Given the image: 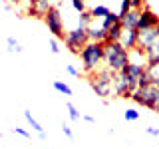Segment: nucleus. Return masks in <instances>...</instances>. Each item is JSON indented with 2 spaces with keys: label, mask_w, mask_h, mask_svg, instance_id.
<instances>
[{
  "label": "nucleus",
  "mask_w": 159,
  "mask_h": 149,
  "mask_svg": "<svg viewBox=\"0 0 159 149\" xmlns=\"http://www.w3.org/2000/svg\"><path fill=\"white\" fill-rule=\"evenodd\" d=\"M103 64L111 72H121L129 64V50L119 42H103Z\"/></svg>",
  "instance_id": "1"
},
{
  "label": "nucleus",
  "mask_w": 159,
  "mask_h": 149,
  "mask_svg": "<svg viewBox=\"0 0 159 149\" xmlns=\"http://www.w3.org/2000/svg\"><path fill=\"white\" fill-rule=\"evenodd\" d=\"M113 76H116V72H111L107 68H98L96 72L88 74L89 86L96 92V96L103 97V99H107L111 96L113 93Z\"/></svg>",
  "instance_id": "2"
},
{
  "label": "nucleus",
  "mask_w": 159,
  "mask_h": 149,
  "mask_svg": "<svg viewBox=\"0 0 159 149\" xmlns=\"http://www.w3.org/2000/svg\"><path fill=\"white\" fill-rule=\"evenodd\" d=\"M80 58H82L84 64V72L92 74L103 64V44L102 42H88L86 46L80 52Z\"/></svg>",
  "instance_id": "3"
},
{
  "label": "nucleus",
  "mask_w": 159,
  "mask_h": 149,
  "mask_svg": "<svg viewBox=\"0 0 159 149\" xmlns=\"http://www.w3.org/2000/svg\"><path fill=\"white\" fill-rule=\"evenodd\" d=\"M131 99L135 103H139V106L149 107V109L155 111V106L159 102V86L149 82V84H145V86H141V88H135L133 93H131Z\"/></svg>",
  "instance_id": "4"
},
{
  "label": "nucleus",
  "mask_w": 159,
  "mask_h": 149,
  "mask_svg": "<svg viewBox=\"0 0 159 149\" xmlns=\"http://www.w3.org/2000/svg\"><path fill=\"white\" fill-rule=\"evenodd\" d=\"M64 42H66V48L70 50V52L76 54V56H80L82 48L89 42L88 30L82 28V26H78V28H74V30H68L66 36H64Z\"/></svg>",
  "instance_id": "5"
},
{
  "label": "nucleus",
  "mask_w": 159,
  "mask_h": 149,
  "mask_svg": "<svg viewBox=\"0 0 159 149\" xmlns=\"http://www.w3.org/2000/svg\"><path fill=\"white\" fill-rule=\"evenodd\" d=\"M44 22L48 26V32H52L56 38L64 40V36H66V32H64V18H62V14H60V10L56 6L48 10V14L44 16Z\"/></svg>",
  "instance_id": "6"
},
{
  "label": "nucleus",
  "mask_w": 159,
  "mask_h": 149,
  "mask_svg": "<svg viewBox=\"0 0 159 149\" xmlns=\"http://www.w3.org/2000/svg\"><path fill=\"white\" fill-rule=\"evenodd\" d=\"M50 8H54L52 0H28V14L30 16L44 18Z\"/></svg>",
  "instance_id": "7"
},
{
  "label": "nucleus",
  "mask_w": 159,
  "mask_h": 149,
  "mask_svg": "<svg viewBox=\"0 0 159 149\" xmlns=\"http://www.w3.org/2000/svg\"><path fill=\"white\" fill-rule=\"evenodd\" d=\"M155 40H159V30H157V26L145 28V30H137V46L135 48L145 50L149 44H153Z\"/></svg>",
  "instance_id": "8"
},
{
  "label": "nucleus",
  "mask_w": 159,
  "mask_h": 149,
  "mask_svg": "<svg viewBox=\"0 0 159 149\" xmlns=\"http://www.w3.org/2000/svg\"><path fill=\"white\" fill-rule=\"evenodd\" d=\"M159 26V16L153 10H149L147 6L141 8V14H139V22H137V30H145V28H153Z\"/></svg>",
  "instance_id": "9"
},
{
  "label": "nucleus",
  "mask_w": 159,
  "mask_h": 149,
  "mask_svg": "<svg viewBox=\"0 0 159 149\" xmlns=\"http://www.w3.org/2000/svg\"><path fill=\"white\" fill-rule=\"evenodd\" d=\"M113 93L119 97H131V88L121 72H116V76H113Z\"/></svg>",
  "instance_id": "10"
},
{
  "label": "nucleus",
  "mask_w": 159,
  "mask_h": 149,
  "mask_svg": "<svg viewBox=\"0 0 159 149\" xmlns=\"http://www.w3.org/2000/svg\"><path fill=\"white\" fill-rule=\"evenodd\" d=\"M119 44H121L125 50H133L137 46V30L135 28H123L121 38H119Z\"/></svg>",
  "instance_id": "11"
},
{
  "label": "nucleus",
  "mask_w": 159,
  "mask_h": 149,
  "mask_svg": "<svg viewBox=\"0 0 159 149\" xmlns=\"http://www.w3.org/2000/svg\"><path fill=\"white\" fill-rule=\"evenodd\" d=\"M139 14H141V10H135V8H131L127 14L119 16V22H121V26H123V28H135V30H137Z\"/></svg>",
  "instance_id": "12"
},
{
  "label": "nucleus",
  "mask_w": 159,
  "mask_h": 149,
  "mask_svg": "<svg viewBox=\"0 0 159 149\" xmlns=\"http://www.w3.org/2000/svg\"><path fill=\"white\" fill-rule=\"evenodd\" d=\"M93 22H96V20H93ZM89 24V26L86 28L88 30V38H89V42H106V30L102 28V24H99V26H96V24Z\"/></svg>",
  "instance_id": "13"
},
{
  "label": "nucleus",
  "mask_w": 159,
  "mask_h": 149,
  "mask_svg": "<svg viewBox=\"0 0 159 149\" xmlns=\"http://www.w3.org/2000/svg\"><path fill=\"white\" fill-rule=\"evenodd\" d=\"M143 52H145L147 64H159V40H155L153 44H149Z\"/></svg>",
  "instance_id": "14"
},
{
  "label": "nucleus",
  "mask_w": 159,
  "mask_h": 149,
  "mask_svg": "<svg viewBox=\"0 0 159 149\" xmlns=\"http://www.w3.org/2000/svg\"><path fill=\"white\" fill-rule=\"evenodd\" d=\"M121 32H123L121 22L113 24V26L107 28V32H106V42H119V38H121Z\"/></svg>",
  "instance_id": "15"
},
{
  "label": "nucleus",
  "mask_w": 159,
  "mask_h": 149,
  "mask_svg": "<svg viewBox=\"0 0 159 149\" xmlns=\"http://www.w3.org/2000/svg\"><path fill=\"white\" fill-rule=\"evenodd\" d=\"M145 76H147V82L159 86V64H147L145 66Z\"/></svg>",
  "instance_id": "16"
},
{
  "label": "nucleus",
  "mask_w": 159,
  "mask_h": 149,
  "mask_svg": "<svg viewBox=\"0 0 159 149\" xmlns=\"http://www.w3.org/2000/svg\"><path fill=\"white\" fill-rule=\"evenodd\" d=\"M129 62H133V64H141V66H147L145 52H143L141 48H133V50H129Z\"/></svg>",
  "instance_id": "17"
},
{
  "label": "nucleus",
  "mask_w": 159,
  "mask_h": 149,
  "mask_svg": "<svg viewBox=\"0 0 159 149\" xmlns=\"http://www.w3.org/2000/svg\"><path fill=\"white\" fill-rule=\"evenodd\" d=\"M119 22V14H113V12H109L107 16H103L102 18V28L107 32V28H111L113 24H117Z\"/></svg>",
  "instance_id": "18"
},
{
  "label": "nucleus",
  "mask_w": 159,
  "mask_h": 149,
  "mask_svg": "<svg viewBox=\"0 0 159 149\" xmlns=\"http://www.w3.org/2000/svg\"><path fill=\"white\" fill-rule=\"evenodd\" d=\"M24 117H26V121L30 123V127H32L36 133H42V131H44V127H42V125H40V123L36 121V119L32 117V111H28V109H26V111H24Z\"/></svg>",
  "instance_id": "19"
},
{
  "label": "nucleus",
  "mask_w": 159,
  "mask_h": 149,
  "mask_svg": "<svg viewBox=\"0 0 159 149\" xmlns=\"http://www.w3.org/2000/svg\"><path fill=\"white\" fill-rule=\"evenodd\" d=\"M89 12H92V16H93V20H102L103 16H107L109 14V8L107 6H102V4H99V6H93L92 10H89Z\"/></svg>",
  "instance_id": "20"
},
{
  "label": "nucleus",
  "mask_w": 159,
  "mask_h": 149,
  "mask_svg": "<svg viewBox=\"0 0 159 149\" xmlns=\"http://www.w3.org/2000/svg\"><path fill=\"white\" fill-rule=\"evenodd\" d=\"M92 22H93V16H92V12H89V10L80 12V26H82V28H88Z\"/></svg>",
  "instance_id": "21"
},
{
  "label": "nucleus",
  "mask_w": 159,
  "mask_h": 149,
  "mask_svg": "<svg viewBox=\"0 0 159 149\" xmlns=\"http://www.w3.org/2000/svg\"><path fill=\"white\" fill-rule=\"evenodd\" d=\"M54 89L60 93H64V96H72V88L68 86V84H64V82H60V79H56L54 82Z\"/></svg>",
  "instance_id": "22"
},
{
  "label": "nucleus",
  "mask_w": 159,
  "mask_h": 149,
  "mask_svg": "<svg viewBox=\"0 0 159 149\" xmlns=\"http://www.w3.org/2000/svg\"><path fill=\"white\" fill-rule=\"evenodd\" d=\"M6 44H8V52H16V54H20L22 52V46H20V42L16 38H6Z\"/></svg>",
  "instance_id": "23"
},
{
  "label": "nucleus",
  "mask_w": 159,
  "mask_h": 149,
  "mask_svg": "<svg viewBox=\"0 0 159 149\" xmlns=\"http://www.w3.org/2000/svg\"><path fill=\"white\" fill-rule=\"evenodd\" d=\"M68 113H70V119H72V121H80V119H82V115H80V111L76 109V106H74V103H68Z\"/></svg>",
  "instance_id": "24"
},
{
  "label": "nucleus",
  "mask_w": 159,
  "mask_h": 149,
  "mask_svg": "<svg viewBox=\"0 0 159 149\" xmlns=\"http://www.w3.org/2000/svg\"><path fill=\"white\" fill-rule=\"evenodd\" d=\"M123 117H125V121H137L139 111L137 109H125V111H123Z\"/></svg>",
  "instance_id": "25"
},
{
  "label": "nucleus",
  "mask_w": 159,
  "mask_h": 149,
  "mask_svg": "<svg viewBox=\"0 0 159 149\" xmlns=\"http://www.w3.org/2000/svg\"><path fill=\"white\" fill-rule=\"evenodd\" d=\"M72 8L76 10V12H84L86 10V0H72Z\"/></svg>",
  "instance_id": "26"
},
{
  "label": "nucleus",
  "mask_w": 159,
  "mask_h": 149,
  "mask_svg": "<svg viewBox=\"0 0 159 149\" xmlns=\"http://www.w3.org/2000/svg\"><path fill=\"white\" fill-rule=\"evenodd\" d=\"M129 10H131V4H129V0H121V8H119V16H123V14H127Z\"/></svg>",
  "instance_id": "27"
},
{
  "label": "nucleus",
  "mask_w": 159,
  "mask_h": 149,
  "mask_svg": "<svg viewBox=\"0 0 159 149\" xmlns=\"http://www.w3.org/2000/svg\"><path fill=\"white\" fill-rule=\"evenodd\" d=\"M50 52H52V54H60V44H58L56 38L50 40Z\"/></svg>",
  "instance_id": "28"
},
{
  "label": "nucleus",
  "mask_w": 159,
  "mask_h": 149,
  "mask_svg": "<svg viewBox=\"0 0 159 149\" xmlns=\"http://www.w3.org/2000/svg\"><path fill=\"white\" fill-rule=\"evenodd\" d=\"M62 131H64V135L70 137V139H74V131H72V127L66 125V123H62Z\"/></svg>",
  "instance_id": "29"
},
{
  "label": "nucleus",
  "mask_w": 159,
  "mask_h": 149,
  "mask_svg": "<svg viewBox=\"0 0 159 149\" xmlns=\"http://www.w3.org/2000/svg\"><path fill=\"white\" fill-rule=\"evenodd\" d=\"M129 4H131V8H135V10H141L145 4H143V0H129Z\"/></svg>",
  "instance_id": "30"
},
{
  "label": "nucleus",
  "mask_w": 159,
  "mask_h": 149,
  "mask_svg": "<svg viewBox=\"0 0 159 149\" xmlns=\"http://www.w3.org/2000/svg\"><path fill=\"white\" fill-rule=\"evenodd\" d=\"M66 72L70 74V76H74V78H80V72H78V70L74 68V66H68V68H66Z\"/></svg>",
  "instance_id": "31"
},
{
  "label": "nucleus",
  "mask_w": 159,
  "mask_h": 149,
  "mask_svg": "<svg viewBox=\"0 0 159 149\" xmlns=\"http://www.w3.org/2000/svg\"><path fill=\"white\" fill-rule=\"evenodd\" d=\"M14 131H16L18 135H22V137H30V133L26 131V129H22V127H14Z\"/></svg>",
  "instance_id": "32"
},
{
  "label": "nucleus",
  "mask_w": 159,
  "mask_h": 149,
  "mask_svg": "<svg viewBox=\"0 0 159 149\" xmlns=\"http://www.w3.org/2000/svg\"><path fill=\"white\" fill-rule=\"evenodd\" d=\"M145 131H147L151 137H159V129H155V127H147Z\"/></svg>",
  "instance_id": "33"
},
{
  "label": "nucleus",
  "mask_w": 159,
  "mask_h": 149,
  "mask_svg": "<svg viewBox=\"0 0 159 149\" xmlns=\"http://www.w3.org/2000/svg\"><path fill=\"white\" fill-rule=\"evenodd\" d=\"M82 119H84V121H88V123H93V121H96L92 115H82Z\"/></svg>",
  "instance_id": "34"
},
{
  "label": "nucleus",
  "mask_w": 159,
  "mask_h": 149,
  "mask_svg": "<svg viewBox=\"0 0 159 149\" xmlns=\"http://www.w3.org/2000/svg\"><path fill=\"white\" fill-rule=\"evenodd\" d=\"M24 2L28 4V0H10V4H16V6H18V4H24Z\"/></svg>",
  "instance_id": "35"
},
{
  "label": "nucleus",
  "mask_w": 159,
  "mask_h": 149,
  "mask_svg": "<svg viewBox=\"0 0 159 149\" xmlns=\"http://www.w3.org/2000/svg\"><path fill=\"white\" fill-rule=\"evenodd\" d=\"M155 111H159V102H157V106H155Z\"/></svg>",
  "instance_id": "36"
},
{
  "label": "nucleus",
  "mask_w": 159,
  "mask_h": 149,
  "mask_svg": "<svg viewBox=\"0 0 159 149\" xmlns=\"http://www.w3.org/2000/svg\"><path fill=\"white\" fill-rule=\"evenodd\" d=\"M42 149H46V147H42Z\"/></svg>",
  "instance_id": "37"
},
{
  "label": "nucleus",
  "mask_w": 159,
  "mask_h": 149,
  "mask_svg": "<svg viewBox=\"0 0 159 149\" xmlns=\"http://www.w3.org/2000/svg\"><path fill=\"white\" fill-rule=\"evenodd\" d=\"M157 30H159V26H157Z\"/></svg>",
  "instance_id": "38"
}]
</instances>
